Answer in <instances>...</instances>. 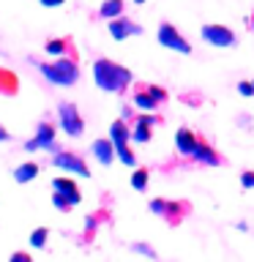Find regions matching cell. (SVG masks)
<instances>
[{"label": "cell", "instance_id": "1", "mask_svg": "<svg viewBox=\"0 0 254 262\" xmlns=\"http://www.w3.org/2000/svg\"><path fill=\"white\" fill-rule=\"evenodd\" d=\"M93 79L96 88H101L104 93H123L131 85V71L110 57H98L93 63Z\"/></svg>", "mask_w": 254, "mask_h": 262}, {"label": "cell", "instance_id": "2", "mask_svg": "<svg viewBox=\"0 0 254 262\" xmlns=\"http://www.w3.org/2000/svg\"><path fill=\"white\" fill-rule=\"evenodd\" d=\"M38 71L44 74V79L49 85H57V88H71L79 82V66L77 60L71 57H57L52 63H38Z\"/></svg>", "mask_w": 254, "mask_h": 262}, {"label": "cell", "instance_id": "3", "mask_svg": "<svg viewBox=\"0 0 254 262\" xmlns=\"http://www.w3.org/2000/svg\"><path fill=\"white\" fill-rule=\"evenodd\" d=\"M200 36H202L205 44H210V47H216V49H227V47H235V44H238V36H235V33L229 30L227 25H219V22L202 25Z\"/></svg>", "mask_w": 254, "mask_h": 262}, {"label": "cell", "instance_id": "4", "mask_svg": "<svg viewBox=\"0 0 254 262\" xmlns=\"http://www.w3.org/2000/svg\"><path fill=\"white\" fill-rule=\"evenodd\" d=\"M57 120H60V128L69 137H82V134H85V120H82L79 110L71 101H60V104H57Z\"/></svg>", "mask_w": 254, "mask_h": 262}, {"label": "cell", "instance_id": "5", "mask_svg": "<svg viewBox=\"0 0 254 262\" xmlns=\"http://www.w3.org/2000/svg\"><path fill=\"white\" fill-rule=\"evenodd\" d=\"M156 36H159V44H161V47L172 49V52H180V55H192V44H188V41L180 36L178 28H175L172 22H161Z\"/></svg>", "mask_w": 254, "mask_h": 262}, {"label": "cell", "instance_id": "6", "mask_svg": "<svg viewBox=\"0 0 254 262\" xmlns=\"http://www.w3.org/2000/svg\"><path fill=\"white\" fill-rule=\"evenodd\" d=\"M52 164L57 169L74 172V175H79V178H90V167L85 164V159H82L79 153H74V150H55L52 153Z\"/></svg>", "mask_w": 254, "mask_h": 262}, {"label": "cell", "instance_id": "7", "mask_svg": "<svg viewBox=\"0 0 254 262\" xmlns=\"http://www.w3.org/2000/svg\"><path fill=\"white\" fill-rule=\"evenodd\" d=\"M55 137H57V128L49 120H41L38 128H36V137L25 142V150H28V153H33V150H52L55 153L57 150V147H55Z\"/></svg>", "mask_w": 254, "mask_h": 262}, {"label": "cell", "instance_id": "8", "mask_svg": "<svg viewBox=\"0 0 254 262\" xmlns=\"http://www.w3.org/2000/svg\"><path fill=\"white\" fill-rule=\"evenodd\" d=\"M186 210H188L186 202H167V200H153L151 202V213H156V216H161V219H170L172 224H178V221L186 216Z\"/></svg>", "mask_w": 254, "mask_h": 262}, {"label": "cell", "instance_id": "9", "mask_svg": "<svg viewBox=\"0 0 254 262\" xmlns=\"http://www.w3.org/2000/svg\"><path fill=\"white\" fill-rule=\"evenodd\" d=\"M142 33V25H137V22H131L129 16H115V19H110V36L115 41H126L131 36H139Z\"/></svg>", "mask_w": 254, "mask_h": 262}, {"label": "cell", "instance_id": "10", "mask_svg": "<svg viewBox=\"0 0 254 262\" xmlns=\"http://www.w3.org/2000/svg\"><path fill=\"white\" fill-rule=\"evenodd\" d=\"M159 123V118L156 115H139L137 118V123H134V128H131V139L134 142H139V145H145V142H151L153 139V126Z\"/></svg>", "mask_w": 254, "mask_h": 262}, {"label": "cell", "instance_id": "11", "mask_svg": "<svg viewBox=\"0 0 254 262\" xmlns=\"http://www.w3.org/2000/svg\"><path fill=\"white\" fill-rule=\"evenodd\" d=\"M197 145H200V137H197L188 126H183V128L175 131V147H178L180 156H188V159H192L194 150H197Z\"/></svg>", "mask_w": 254, "mask_h": 262}, {"label": "cell", "instance_id": "12", "mask_svg": "<svg viewBox=\"0 0 254 262\" xmlns=\"http://www.w3.org/2000/svg\"><path fill=\"white\" fill-rule=\"evenodd\" d=\"M52 191L69 196L71 205H79V202H82V191H79V186L74 183L71 178H55V180H52Z\"/></svg>", "mask_w": 254, "mask_h": 262}, {"label": "cell", "instance_id": "13", "mask_svg": "<svg viewBox=\"0 0 254 262\" xmlns=\"http://www.w3.org/2000/svg\"><path fill=\"white\" fill-rule=\"evenodd\" d=\"M192 159H194V161H200V164H205V167H219V164H221L219 150H216L213 145L202 142V139H200V145H197V150H194Z\"/></svg>", "mask_w": 254, "mask_h": 262}, {"label": "cell", "instance_id": "14", "mask_svg": "<svg viewBox=\"0 0 254 262\" xmlns=\"http://www.w3.org/2000/svg\"><path fill=\"white\" fill-rule=\"evenodd\" d=\"M93 156L98 159L101 167H110L112 159H115V142L110 137H107V139H96V142H93Z\"/></svg>", "mask_w": 254, "mask_h": 262}, {"label": "cell", "instance_id": "15", "mask_svg": "<svg viewBox=\"0 0 254 262\" xmlns=\"http://www.w3.org/2000/svg\"><path fill=\"white\" fill-rule=\"evenodd\" d=\"M110 139L115 142V147L129 145V139H131V128L126 126V120H123V118L112 120V126H110Z\"/></svg>", "mask_w": 254, "mask_h": 262}, {"label": "cell", "instance_id": "16", "mask_svg": "<svg viewBox=\"0 0 254 262\" xmlns=\"http://www.w3.org/2000/svg\"><path fill=\"white\" fill-rule=\"evenodd\" d=\"M16 90H19V79H16V74L8 71V69H0V93H3V96H16Z\"/></svg>", "mask_w": 254, "mask_h": 262}, {"label": "cell", "instance_id": "17", "mask_svg": "<svg viewBox=\"0 0 254 262\" xmlns=\"http://www.w3.org/2000/svg\"><path fill=\"white\" fill-rule=\"evenodd\" d=\"M134 104H137V110H145V112H153L156 106H159V101H156V96L147 90V85L139 88L134 93Z\"/></svg>", "mask_w": 254, "mask_h": 262}, {"label": "cell", "instance_id": "18", "mask_svg": "<svg viewBox=\"0 0 254 262\" xmlns=\"http://www.w3.org/2000/svg\"><path fill=\"white\" fill-rule=\"evenodd\" d=\"M38 172H41V169H38L36 161H25V164H19V167L14 169V180H16V183H30V180L36 178Z\"/></svg>", "mask_w": 254, "mask_h": 262}, {"label": "cell", "instance_id": "19", "mask_svg": "<svg viewBox=\"0 0 254 262\" xmlns=\"http://www.w3.org/2000/svg\"><path fill=\"white\" fill-rule=\"evenodd\" d=\"M123 8H126V0H104L101 8H98V16L101 19H115V16L123 14Z\"/></svg>", "mask_w": 254, "mask_h": 262}, {"label": "cell", "instance_id": "20", "mask_svg": "<svg viewBox=\"0 0 254 262\" xmlns=\"http://www.w3.org/2000/svg\"><path fill=\"white\" fill-rule=\"evenodd\" d=\"M44 49H47V55H52V57H60L66 49H69V38H49L47 44H44Z\"/></svg>", "mask_w": 254, "mask_h": 262}, {"label": "cell", "instance_id": "21", "mask_svg": "<svg viewBox=\"0 0 254 262\" xmlns=\"http://www.w3.org/2000/svg\"><path fill=\"white\" fill-rule=\"evenodd\" d=\"M147 183H151V172H147V169H134V175H131V186H134V191H145Z\"/></svg>", "mask_w": 254, "mask_h": 262}, {"label": "cell", "instance_id": "22", "mask_svg": "<svg viewBox=\"0 0 254 262\" xmlns=\"http://www.w3.org/2000/svg\"><path fill=\"white\" fill-rule=\"evenodd\" d=\"M47 237H49V229H47V227L33 229V232H30V246H33V249H44V246H47Z\"/></svg>", "mask_w": 254, "mask_h": 262}, {"label": "cell", "instance_id": "23", "mask_svg": "<svg viewBox=\"0 0 254 262\" xmlns=\"http://www.w3.org/2000/svg\"><path fill=\"white\" fill-rule=\"evenodd\" d=\"M52 205H55V208L60 210V213H69V210L74 208L69 196H63V194H57V191H55V196H52Z\"/></svg>", "mask_w": 254, "mask_h": 262}, {"label": "cell", "instance_id": "24", "mask_svg": "<svg viewBox=\"0 0 254 262\" xmlns=\"http://www.w3.org/2000/svg\"><path fill=\"white\" fill-rule=\"evenodd\" d=\"M131 251H137V254H145V257H151V259H156V257H159V254H156V251H153L147 243H134V246H131Z\"/></svg>", "mask_w": 254, "mask_h": 262}, {"label": "cell", "instance_id": "25", "mask_svg": "<svg viewBox=\"0 0 254 262\" xmlns=\"http://www.w3.org/2000/svg\"><path fill=\"white\" fill-rule=\"evenodd\" d=\"M238 93H241V96H246V98H249V96H254V85H251V82H249V79H243V82H238Z\"/></svg>", "mask_w": 254, "mask_h": 262}, {"label": "cell", "instance_id": "26", "mask_svg": "<svg viewBox=\"0 0 254 262\" xmlns=\"http://www.w3.org/2000/svg\"><path fill=\"white\" fill-rule=\"evenodd\" d=\"M241 186H243V188H254V172H251V169L241 172Z\"/></svg>", "mask_w": 254, "mask_h": 262}, {"label": "cell", "instance_id": "27", "mask_svg": "<svg viewBox=\"0 0 254 262\" xmlns=\"http://www.w3.org/2000/svg\"><path fill=\"white\" fill-rule=\"evenodd\" d=\"M38 3L44 6V8H57V6H63L66 0H38Z\"/></svg>", "mask_w": 254, "mask_h": 262}, {"label": "cell", "instance_id": "28", "mask_svg": "<svg viewBox=\"0 0 254 262\" xmlns=\"http://www.w3.org/2000/svg\"><path fill=\"white\" fill-rule=\"evenodd\" d=\"M8 139H11V131H8L3 123H0V142H8Z\"/></svg>", "mask_w": 254, "mask_h": 262}, {"label": "cell", "instance_id": "29", "mask_svg": "<svg viewBox=\"0 0 254 262\" xmlns=\"http://www.w3.org/2000/svg\"><path fill=\"white\" fill-rule=\"evenodd\" d=\"M14 259H30V254H25V251H16V254H11V262Z\"/></svg>", "mask_w": 254, "mask_h": 262}, {"label": "cell", "instance_id": "30", "mask_svg": "<svg viewBox=\"0 0 254 262\" xmlns=\"http://www.w3.org/2000/svg\"><path fill=\"white\" fill-rule=\"evenodd\" d=\"M249 28L254 30V14H251V19H249Z\"/></svg>", "mask_w": 254, "mask_h": 262}, {"label": "cell", "instance_id": "31", "mask_svg": "<svg viewBox=\"0 0 254 262\" xmlns=\"http://www.w3.org/2000/svg\"><path fill=\"white\" fill-rule=\"evenodd\" d=\"M134 3H145V0H134Z\"/></svg>", "mask_w": 254, "mask_h": 262}, {"label": "cell", "instance_id": "32", "mask_svg": "<svg viewBox=\"0 0 254 262\" xmlns=\"http://www.w3.org/2000/svg\"><path fill=\"white\" fill-rule=\"evenodd\" d=\"M251 85H254V79H251Z\"/></svg>", "mask_w": 254, "mask_h": 262}]
</instances>
